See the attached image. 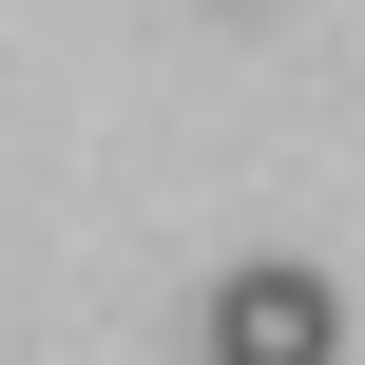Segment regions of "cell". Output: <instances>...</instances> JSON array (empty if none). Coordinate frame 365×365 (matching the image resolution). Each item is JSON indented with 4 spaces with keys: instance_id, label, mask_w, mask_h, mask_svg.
Here are the masks:
<instances>
[{
    "instance_id": "1",
    "label": "cell",
    "mask_w": 365,
    "mask_h": 365,
    "mask_svg": "<svg viewBox=\"0 0 365 365\" xmlns=\"http://www.w3.org/2000/svg\"><path fill=\"white\" fill-rule=\"evenodd\" d=\"M327 346H346V289H327V269L269 250V269L212 289V365H327Z\"/></svg>"
}]
</instances>
